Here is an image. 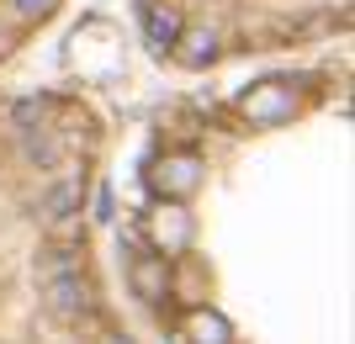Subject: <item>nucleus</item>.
I'll return each mask as SVG.
<instances>
[{"mask_svg":"<svg viewBox=\"0 0 355 344\" xmlns=\"http://www.w3.org/2000/svg\"><path fill=\"white\" fill-rule=\"evenodd\" d=\"M286 111H292V90L286 85H260V90L244 96V117L250 122H276V117H286Z\"/></svg>","mask_w":355,"mask_h":344,"instance_id":"1","label":"nucleus"},{"mask_svg":"<svg viewBox=\"0 0 355 344\" xmlns=\"http://www.w3.org/2000/svg\"><path fill=\"white\" fill-rule=\"evenodd\" d=\"M48 307L59 318H80L85 313V286L74 281V275H53V281H48Z\"/></svg>","mask_w":355,"mask_h":344,"instance_id":"2","label":"nucleus"},{"mask_svg":"<svg viewBox=\"0 0 355 344\" xmlns=\"http://www.w3.org/2000/svg\"><path fill=\"white\" fill-rule=\"evenodd\" d=\"M133 291L144 302H159L164 297V260L159 255H138V265H133Z\"/></svg>","mask_w":355,"mask_h":344,"instance_id":"3","label":"nucleus"},{"mask_svg":"<svg viewBox=\"0 0 355 344\" xmlns=\"http://www.w3.org/2000/svg\"><path fill=\"white\" fill-rule=\"evenodd\" d=\"M144 27H148V37L159 48H175V37H180V16L170 11V6H144Z\"/></svg>","mask_w":355,"mask_h":344,"instance_id":"4","label":"nucleus"},{"mask_svg":"<svg viewBox=\"0 0 355 344\" xmlns=\"http://www.w3.org/2000/svg\"><path fill=\"white\" fill-rule=\"evenodd\" d=\"M191 334H196V344H228V329H223V318H196Z\"/></svg>","mask_w":355,"mask_h":344,"instance_id":"5","label":"nucleus"},{"mask_svg":"<svg viewBox=\"0 0 355 344\" xmlns=\"http://www.w3.org/2000/svg\"><path fill=\"white\" fill-rule=\"evenodd\" d=\"M186 43H191V48H186V53H180V59H186V64H202V59H212V32H191Z\"/></svg>","mask_w":355,"mask_h":344,"instance_id":"6","label":"nucleus"},{"mask_svg":"<svg viewBox=\"0 0 355 344\" xmlns=\"http://www.w3.org/2000/svg\"><path fill=\"white\" fill-rule=\"evenodd\" d=\"M48 11H53V0H16V16H27V21L32 16H48Z\"/></svg>","mask_w":355,"mask_h":344,"instance_id":"7","label":"nucleus"}]
</instances>
